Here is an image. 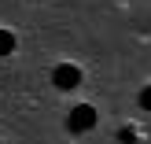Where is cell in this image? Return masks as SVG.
Listing matches in <instances>:
<instances>
[{"label": "cell", "mask_w": 151, "mask_h": 144, "mask_svg": "<svg viewBox=\"0 0 151 144\" xmlns=\"http://www.w3.org/2000/svg\"><path fill=\"white\" fill-rule=\"evenodd\" d=\"M66 126H70V133H88L96 126V107H88V103H78V107H70V118H66Z\"/></svg>", "instance_id": "1"}, {"label": "cell", "mask_w": 151, "mask_h": 144, "mask_svg": "<svg viewBox=\"0 0 151 144\" xmlns=\"http://www.w3.org/2000/svg\"><path fill=\"white\" fill-rule=\"evenodd\" d=\"M52 81H55V89H63V93L66 89H78L81 85V70L74 63H59L55 70H52Z\"/></svg>", "instance_id": "2"}, {"label": "cell", "mask_w": 151, "mask_h": 144, "mask_svg": "<svg viewBox=\"0 0 151 144\" xmlns=\"http://www.w3.org/2000/svg\"><path fill=\"white\" fill-rule=\"evenodd\" d=\"M11 52H15V33L0 30V56H11Z\"/></svg>", "instance_id": "3"}, {"label": "cell", "mask_w": 151, "mask_h": 144, "mask_svg": "<svg viewBox=\"0 0 151 144\" xmlns=\"http://www.w3.org/2000/svg\"><path fill=\"white\" fill-rule=\"evenodd\" d=\"M140 107H144V111H151V85H144V89H140Z\"/></svg>", "instance_id": "4"}, {"label": "cell", "mask_w": 151, "mask_h": 144, "mask_svg": "<svg viewBox=\"0 0 151 144\" xmlns=\"http://www.w3.org/2000/svg\"><path fill=\"white\" fill-rule=\"evenodd\" d=\"M118 140H122V144H133L137 137H133V130H118Z\"/></svg>", "instance_id": "5"}]
</instances>
